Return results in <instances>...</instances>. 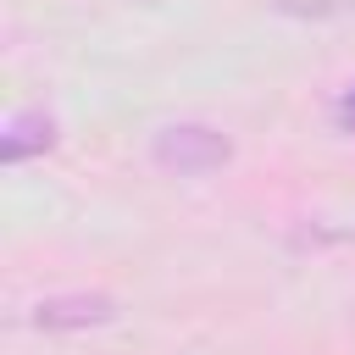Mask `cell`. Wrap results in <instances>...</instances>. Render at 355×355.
<instances>
[{"mask_svg": "<svg viewBox=\"0 0 355 355\" xmlns=\"http://www.w3.org/2000/svg\"><path fill=\"white\" fill-rule=\"evenodd\" d=\"M150 161L172 178H205L233 161V139L211 122H166L150 139Z\"/></svg>", "mask_w": 355, "mask_h": 355, "instance_id": "obj_1", "label": "cell"}, {"mask_svg": "<svg viewBox=\"0 0 355 355\" xmlns=\"http://www.w3.org/2000/svg\"><path fill=\"white\" fill-rule=\"evenodd\" d=\"M28 322L39 333H89V327H105L116 322V300L100 294V288H72V294H50L28 311Z\"/></svg>", "mask_w": 355, "mask_h": 355, "instance_id": "obj_2", "label": "cell"}, {"mask_svg": "<svg viewBox=\"0 0 355 355\" xmlns=\"http://www.w3.org/2000/svg\"><path fill=\"white\" fill-rule=\"evenodd\" d=\"M55 139H61L55 116L39 111V105H28V111H17V116L6 122V133H0V161H6V166H22V161L55 150Z\"/></svg>", "mask_w": 355, "mask_h": 355, "instance_id": "obj_3", "label": "cell"}, {"mask_svg": "<svg viewBox=\"0 0 355 355\" xmlns=\"http://www.w3.org/2000/svg\"><path fill=\"white\" fill-rule=\"evenodd\" d=\"M355 0H272V11L283 17H333V11H349Z\"/></svg>", "mask_w": 355, "mask_h": 355, "instance_id": "obj_4", "label": "cell"}, {"mask_svg": "<svg viewBox=\"0 0 355 355\" xmlns=\"http://www.w3.org/2000/svg\"><path fill=\"white\" fill-rule=\"evenodd\" d=\"M333 128L338 133H355V83H344V94L333 100Z\"/></svg>", "mask_w": 355, "mask_h": 355, "instance_id": "obj_5", "label": "cell"}]
</instances>
